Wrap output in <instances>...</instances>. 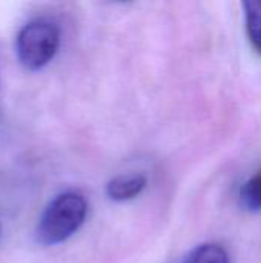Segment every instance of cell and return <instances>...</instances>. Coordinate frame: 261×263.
Listing matches in <instances>:
<instances>
[{
	"label": "cell",
	"mask_w": 261,
	"mask_h": 263,
	"mask_svg": "<svg viewBox=\"0 0 261 263\" xmlns=\"http://www.w3.org/2000/svg\"><path fill=\"white\" fill-rule=\"evenodd\" d=\"M246 31L252 46L261 54V0L243 2Z\"/></svg>",
	"instance_id": "cell-4"
},
{
	"label": "cell",
	"mask_w": 261,
	"mask_h": 263,
	"mask_svg": "<svg viewBox=\"0 0 261 263\" xmlns=\"http://www.w3.org/2000/svg\"><path fill=\"white\" fill-rule=\"evenodd\" d=\"M58 45L60 31L57 25L46 18H35L28 22L17 34V59L26 69L37 71L54 59Z\"/></svg>",
	"instance_id": "cell-2"
},
{
	"label": "cell",
	"mask_w": 261,
	"mask_h": 263,
	"mask_svg": "<svg viewBox=\"0 0 261 263\" xmlns=\"http://www.w3.org/2000/svg\"><path fill=\"white\" fill-rule=\"evenodd\" d=\"M146 186V177L143 174H126L112 179L108 186V196L115 202H125L137 197Z\"/></svg>",
	"instance_id": "cell-3"
},
{
	"label": "cell",
	"mask_w": 261,
	"mask_h": 263,
	"mask_svg": "<svg viewBox=\"0 0 261 263\" xmlns=\"http://www.w3.org/2000/svg\"><path fill=\"white\" fill-rule=\"evenodd\" d=\"M88 202L77 191L55 196L43 210L35 236L42 245H57L68 240L85 223Z\"/></svg>",
	"instance_id": "cell-1"
},
{
	"label": "cell",
	"mask_w": 261,
	"mask_h": 263,
	"mask_svg": "<svg viewBox=\"0 0 261 263\" xmlns=\"http://www.w3.org/2000/svg\"><path fill=\"white\" fill-rule=\"evenodd\" d=\"M183 263H231L226 250L217 243H205L192 250Z\"/></svg>",
	"instance_id": "cell-5"
},
{
	"label": "cell",
	"mask_w": 261,
	"mask_h": 263,
	"mask_svg": "<svg viewBox=\"0 0 261 263\" xmlns=\"http://www.w3.org/2000/svg\"><path fill=\"white\" fill-rule=\"evenodd\" d=\"M0 234H2V230H0Z\"/></svg>",
	"instance_id": "cell-7"
},
{
	"label": "cell",
	"mask_w": 261,
	"mask_h": 263,
	"mask_svg": "<svg viewBox=\"0 0 261 263\" xmlns=\"http://www.w3.org/2000/svg\"><path fill=\"white\" fill-rule=\"evenodd\" d=\"M240 202L248 211L261 210V170L257 171L240 190Z\"/></svg>",
	"instance_id": "cell-6"
}]
</instances>
